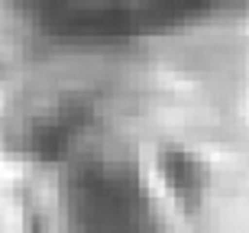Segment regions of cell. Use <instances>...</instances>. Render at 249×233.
I'll list each match as a JSON object with an SVG mask.
<instances>
[{"label": "cell", "instance_id": "6da1fadb", "mask_svg": "<svg viewBox=\"0 0 249 233\" xmlns=\"http://www.w3.org/2000/svg\"><path fill=\"white\" fill-rule=\"evenodd\" d=\"M71 233H165L156 191L133 162L91 159L65 188Z\"/></svg>", "mask_w": 249, "mask_h": 233}, {"label": "cell", "instance_id": "7a4b0ae2", "mask_svg": "<svg viewBox=\"0 0 249 233\" xmlns=\"http://www.w3.org/2000/svg\"><path fill=\"white\" fill-rule=\"evenodd\" d=\"M78 126H81L78 110H58L55 117L36 123V130H33V149L39 156H58V152L68 149V143H71Z\"/></svg>", "mask_w": 249, "mask_h": 233}, {"label": "cell", "instance_id": "3957f363", "mask_svg": "<svg viewBox=\"0 0 249 233\" xmlns=\"http://www.w3.org/2000/svg\"><path fill=\"white\" fill-rule=\"evenodd\" d=\"M162 178H165V185L172 188V195L178 201H191L204 185L197 162L185 152H168V159L162 162Z\"/></svg>", "mask_w": 249, "mask_h": 233}, {"label": "cell", "instance_id": "277c9868", "mask_svg": "<svg viewBox=\"0 0 249 233\" xmlns=\"http://www.w3.org/2000/svg\"><path fill=\"white\" fill-rule=\"evenodd\" d=\"M213 3H220V0H156V17L159 19L194 17V13H204Z\"/></svg>", "mask_w": 249, "mask_h": 233}]
</instances>
